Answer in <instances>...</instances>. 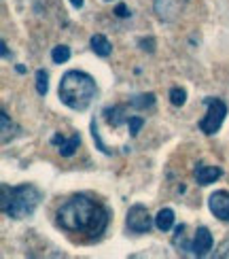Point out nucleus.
<instances>
[{
    "label": "nucleus",
    "instance_id": "obj_22",
    "mask_svg": "<svg viewBox=\"0 0 229 259\" xmlns=\"http://www.w3.org/2000/svg\"><path fill=\"white\" fill-rule=\"evenodd\" d=\"M83 3H85V0H70V5H72L74 9H81V7H83Z\"/></svg>",
    "mask_w": 229,
    "mask_h": 259
},
{
    "label": "nucleus",
    "instance_id": "obj_11",
    "mask_svg": "<svg viewBox=\"0 0 229 259\" xmlns=\"http://www.w3.org/2000/svg\"><path fill=\"white\" fill-rule=\"evenodd\" d=\"M125 113H127V106H125V104H117V106H111V109H106V111H104V117H106L108 125L119 127L121 123H127V119H129V115H125Z\"/></svg>",
    "mask_w": 229,
    "mask_h": 259
},
{
    "label": "nucleus",
    "instance_id": "obj_19",
    "mask_svg": "<svg viewBox=\"0 0 229 259\" xmlns=\"http://www.w3.org/2000/svg\"><path fill=\"white\" fill-rule=\"evenodd\" d=\"M143 125H145L143 117H129L127 119V127H129V134L132 136H138V132L143 130Z\"/></svg>",
    "mask_w": 229,
    "mask_h": 259
},
{
    "label": "nucleus",
    "instance_id": "obj_13",
    "mask_svg": "<svg viewBox=\"0 0 229 259\" xmlns=\"http://www.w3.org/2000/svg\"><path fill=\"white\" fill-rule=\"evenodd\" d=\"M174 225V210L172 208H161L155 217V228L159 232H170Z\"/></svg>",
    "mask_w": 229,
    "mask_h": 259
},
{
    "label": "nucleus",
    "instance_id": "obj_15",
    "mask_svg": "<svg viewBox=\"0 0 229 259\" xmlns=\"http://www.w3.org/2000/svg\"><path fill=\"white\" fill-rule=\"evenodd\" d=\"M0 123H3V145H7L9 143V138H13L15 136V123L9 119V115H7V111H3L0 113Z\"/></svg>",
    "mask_w": 229,
    "mask_h": 259
},
{
    "label": "nucleus",
    "instance_id": "obj_8",
    "mask_svg": "<svg viewBox=\"0 0 229 259\" xmlns=\"http://www.w3.org/2000/svg\"><path fill=\"white\" fill-rule=\"evenodd\" d=\"M185 5H187V0H155L153 9H155V13L161 21H174L180 15Z\"/></svg>",
    "mask_w": 229,
    "mask_h": 259
},
{
    "label": "nucleus",
    "instance_id": "obj_17",
    "mask_svg": "<svg viewBox=\"0 0 229 259\" xmlns=\"http://www.w3.org/2000/svg\"><path fill=\"white\" fill-rule=\"evenodd\" d=\"M36 92H38V96H47V92H49V74L42 68L36 70Z\"/></svg>",
    "mask_w": 229,
    "mask_h": 259
},
{
    "label": "nucleus",
    "instance_id": "obj_2",
    "mask_svg": "<svg viewBox=\"0 0 229 259\" xmlns=\"http://www.w3.org/2000/svg\"><path fill=\"white\" fill-rule=\"evenodd\" d=\"M96 92L98 88H96V81L91 74H87L83 70H68L60 81L58 96L62 104H66L68 109L83 113L94 102Z\"/></svg>",
    "mask_w": 229,
    "mask_h": 259
},
{
    "label": "nucleus",
    "instance_id": "obj_7",
    "mask_svg": "<svg viewBox=\"0 0 229 259\" xmlns=\"http://www.w3.org/2000/svg\"><path fill=\"white\" fill-rule=\"evenodd\" d=\"M208 208H210V212H212L219 221L229 223V191L219 189V191L210 193V198H208Z\"/></svg>",
    "mask_w": 229,
    "mask_h": 259
},
{
    "label": "nucleus",
    "instance_id": "obj_10",
    "mask_svg": "<svg viewBox=\"0 0 229 259\" xmlns=\"http://www.w3.org/2000/svg\"><path fill=\"white\" fill-rule=\"evenodd\" d=\"M51 143L58 147L60 155H64V157H70V155H74V153H76V149H79V145H81V136H79V134H72L70 138H64V136H53V138H51Z\"/></svg>",
    "mask_w": 229,
    "mask_h": 259
},
{
    "label": "nucleus",
    "instance_id": "obj_5",
    "mask_svg": "<svg viewBox=\"0 0 229 259\" xmlns=\"http://www.w3.org/2000/svg\"><path fill=\"white\" fill-rule=\"evenodd\" d=\"M153 223L155 221H153L147 206H143V204H134V206L127 210L125 225H127V230L132 234H149L151 228H153Z\"/></svg>",
    "mask_w": 229,
    "mask_h": 259
},
{
    "label": "nucleus",
    "instance_id": "obj_23",
    "mask_svg": "<svg viewBox=\"0 0 229 259\" xmlns=\"http://www.w3.org/2000/svg\"><path fill=\"white\" fill-rule=\"evenodd\" d=\"M3 56H5V60H9L11 56H9V51H7V42L3 40Z\"/></svg>",
    "mask_w": 229,
    "mask_h": 259
},
{
    "label": "nucleus",
    "instance_id": "obj_20",
    "mask_svg": "<svg viewBox=\"0 0 229 259\" xmlns=\"http://www.w3.org/2000/svg\"><path fill=\"white\" fill-rule=\"evenodd\" d=\"M91 136H94V140L98 143V149H100L102 153H106V155H111V153H113V151L108 149V147L102 143V140H100V132H98V125H96V121H91Z\"/></svg>",
    "mask_w": 229,
    "mask_h": 259
},
{
    "label": "nucleus",
    "instance_id": "obj_9",
    "mask_svg": "<svg viewBox=\"0 0 229 259\" xmlns=\"http://www.w3.org/2000/svg\"><path fill=\"white\" fill-rule=\"evenodd\" d=\"M223 177V170L219 166H208V164H198L195 166V181H198V185L206 187L210 185V183L219 181Z\"/></svg>",
    "mask_w": 229,
    "mask_h": 259
},
{
    "label": "nucleus",
    "instance_id": "obj_4",
    "mask_svg": "<svg viewBox=\"0 0 229 259\" xmlns=\"http://www.w3.org/2000/svg\"><path fill=\"white\" fill-rule=\"evenodd\" d=\"M204 104H206V115L202 117L200 121V130L204 134H216L221 130L225 117H227V104L221 100V98H212V96H208V98H204Z\"/></svg>",
    "mask_w": 229,
    "mask_h": 259
},
{
    "label": "nucleus",
    "instance_id": "obj_1",
    "mask_svg": "<svg viewBox=\"0 0 229 259\" xmlns=\"http://www.w3.org/2000/svg\"><path fill=\"white\" fill-rule=\"evenodd\" d=\"M58 228H62L70 236H83L85 240H98L108 228L111 221V212L102 206L100 202L85 196V193H76L70 196L56 212Z\"/></svg>",
    "mask_w": 229,
    "mask_h": 259
},
{
    "label": "nucleus",
    "instance_id": "obj_6",
    "mask_svg": "<svg viewBox=\"0 0 229 259\" xmlns=\"http://www.w3.org/2000/svg\"><path fill=\"white\" fill-rule=\"evenodd\" d=\"M212 244H214V238H212L210 230L202 225V228L195 230L191 242L185 244L180 251L189 253V255H195V257H204V255H208V251H212Z\"/></svg>",
    "mask_w": 229,
    "mask_h": 259
},
{
    "label": "nucleus",
    "instance_id": "obj_24",
    "mask_svg": "<svg viewBox=\"0 0 229 259\" xmlns=\"http://www.w3.org/2000/svg\"><path fill=\"white\" fill-rule=\"evenodd\" d=\"M104 3H111V0H104Z\"/></svg>",
    "mask_w": 229,
    "mask_h": 259
},
{
    "label": "nucleus",
    "instance_id": "obj_14",
    "mask_svg": "<svg viewBox=\"0 0 229 259\" xmlns=\"http://www.w3.org/2000/svg\"><path fill=\"white\" fill-rule=\"evenodd\" d=\"M153 104H155V94H140V96H134V98L129 100V106H134L138 111H145Z\"/></svg>",
    "mask_w": 229,
    "mask_h": 259
},
{
    "label": "nucleus",
    "instance_id": "obj_21",
    "mask_svg": "<svg viewBox=\"0 0 229 259\" xmlns=\"http://www.w3.org/2000/svg\"><path fill=\"white\" fill-rule=\"evenodd\" d=\"M115 15H117V17H129L132 13H129V9H127L125 5H119V7L115 9Z\"/></svg>",
    "mask_w": 229,
    "mask_h": 259
},
{
    "label": "nucleus",
    "instance_id": "obj_12",
    "mask_svg": "<svg viewBox=\"0 0 229 259\" xmlns=\"http://www.w3.org/2000/svg\"><path fill=\"white\" fill-rule=\"evenodd\" d=\"M89 45H91V51L96 53V56H100V58H108L113 53L111 40H108L104 34H94L91 40H89Z\"/></svg>",
    "mask_w": 229,
    "mask_h": 259
},
{
    "label": "nucleus",
    "instance_id": "obj_3",
    "mask_svg": "<svg viewBox=\"0 0 229 259\" xmlns=\"http://www.w3.org/2000/svg\"><path fill=\"white\" fill-rule=\"evenodd\" d=\"M3 200H0V208L7 217L11 219H26L32 217L34 210L38 208V204L42 200V193L38 187L30 185V183H24V185H15L9 187L3 183Z\"/></svg>",
    "mask_w": 229,
    "mask_h": 259
},
{
    "label": "nucleus",
    "instance_id": "obj_18",
    "mask_svg": "<svg viewBox=\"0 0 229 259\" xmlns=\"http://www.w3.org/2000/svg\"><path fill=\"white\" fill-rule=\"evenodd\" d=\"M170 102H172V106H182L187 102V92L182 88H172L170 90Z\"/></svg>",
    "mask_w": 229,
    "mask_h": 259
},
{
    "label": "nucleus",
    "instance_id": "obj_16",
    "mask_svg": "<svg viewBox=\"0 0 229 259\" xmlns=\"http://www.w3.org/2000/svg\"><path fill=\"white\" fill-rule=\"evenodd\" d=\"M51 60H53V64H66L70 60V47L68 45H56L51 49Z\"/></svg>",
    "mask_w": 229,
    "mask_h": 259
}]
</instances>
